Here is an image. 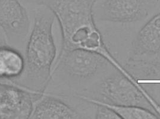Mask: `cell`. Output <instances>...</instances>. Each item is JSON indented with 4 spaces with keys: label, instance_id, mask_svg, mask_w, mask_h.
Here are the masks:
<instances>
[{
    "label": "cell",
    "instance_id": "5b68a950",
    "mask_svg": "<svg viewBox=\"0 0 160 119\" xmlns=\"http://www.w3.org/2000/svg\"><path fill=\"white\" fill-rule=\"evenodd\" d=\"M160 0H98L94 17L100 21L121 25L141 22L147 19Z\"/></svg>",
    "mask_w": 160,
    "mask_h": 119
},
{
    "label": "cell",
    "instance_id": "ba28073f",
    "mask_svg": "<svg viewBox=\"0 0 160 119\" xmlns=\"http://www.w3.org/2000/svg\"><path fill=\"white\" fill-rule=\"evenodd\" d=\"M129 55L128 60L160 61V12L150 18L138 32Z\"/></svg>",
    "mask_w": 160,
    "mask_h": 119
},
{
    "label": "cell",
    "instance_id": "4fadbf2b",
    "mask_svg": "<svg viewBox=\"0 0 160 119\" xmlns=\"http://www.w3.org/2000/svg\"><path fill=\"white\" fill-rule=\"evenodd\" d=\"M142 85L160 106V83H143Z\"/></svg>",
    "mask_w": 160,
    "mask_h": 119
},
{
    "label": "cell",
    "instance_id": "52a82bcc",
    "mask_svg": "<svg viewBox=\"0 0 160 119\" xmlns=\"http://www.w3.org/2000/svg\"><path fill=\"white\" fill-rule=\"evenodd\" d=\"M35 94L13 82H0V119H30Z\"/></svg>",
    "mask_w": 160,
    "mask_h": 119
},
{
    "label": "cell",
    "instance_id": "30bf717a",
    "mask_svg": "<svg viewBox=\"0 0 160 119\" xmlns=\"http://www.w3.org/2000/svg\"><path fill=\"white\" fill-rule=\"evenodd\" d=\"M25 70L24 55L8 44L0 46V82L15 81Z\"/></svg>",
    "mask_w": 160,
    "mask_h": 119
},
{
    "label": "cell",
    "instance_id": "277c9868",
    "mask_svg": "<svg viewBox=\"0 0 160 119\" xmlns=\"http://www.w3.org/2000/svg\"><path fill=\"white\" fill-rule=\"evenodd\" d=\"M86 96L111 104L141 107L155 113L141 91L118 70L99 81Z\"/></svg>",
    "mask_w": 160,
    "mask_h": 119
},
{
    "label": "cell",
    "instance_id": "9c48e42d",
    "mask_svg": "<svg viewBox=\"0 0 160 119\" xmlns=\"http://www.w3.org/2000/svg\"><path fill=\"white\" fill-rule=\"evenodd\" d=\"M30 119H83L67 101L54 95L43 92L34 101Z\"/></svg>",
    "mask_w": 160,
    "mask_h": 119
},
{
    "label": "cell",
    "instance_id": "3957f363",
    "mask_svg": "<svg viewBox=\"0 0 160 119\" xmlns=\"http://www.w3.org/2000/svg\"><path fill=\"white\" fill-rule=\"evenodd\" d=\"M34 22L25 47V70L12 82L32 94H42L49 81L52 65L57 57L52 35L55 16L48 8L36 7Z\"/></svg>",
    "mask_w": 160,
    "mask_h": 119
},
{
    "label": "cell",
    "instance_id": "7c38bea8",
    "mask_svg": "<svg viewBox=\"0 0 160 119\" xmlns=\"http://www.w3.org/2000/svg\"><path fill=\"white\" fill-rule=\"evenodd\" d=\"M95 105L94 118L97 119H121V118L110 108L99 104Z\"/></svg>",
    "mask_w": 160,
    "mask_h": 119
},
{
    "label": "cell",
    "instance_id": "8992f818",
    "mask_svg": "<svg viewBox=\"0 0 160 119\" xmlns=\"http://www.w3.org/2000/svg\"><path fill=\"white\" fill-rule=\"evenodd\" d=\"M0 28L7 44L24 55L30 21L25 7L19 0H0Z\"/></svg>",
    "mask_w": 160,
    "mask_h": 119
},
{
    "label": "cell",
    "instance_id": "6da1fadb",
    "mask_svg": "<svg viewBox=\"0 0 160 119\" xmlns=\"http://www.w3.org/2000/svg\"><path fill=\"white\" fill-rule=\"evenodd\" d=\"M117 70L105 57L82 49L60 51L43 92L64 100L88 94L102 79Z\"/></svg>",
    "mask_w": 160,
    "mask_h": 119
},
{
    "label": "cell",
    "instance_id": "7a4b0ae2",
    "mask_svg": "<svg viewBox=\"0 0 160 119\" xmlns=\"http://www.w3.org/2000/svg\"><path fill=\"white\" fill-rule=\"evenodd\" d=\"M23 4L48 8L58 20L60 51L82 49L98 52L104 40L96 25L93 8L98 0H19Z\"/></svg>",
    "mask_w": 160,
    "mask_h": 119
},
{
    "label": "cell",
    "instance_id": "8fae6325",
    "mask_svg": "<svg viewBox=\"0 0 160 119\" xmlns=\"http://www.w3.org/2000/svg\"><path fill=\"white\" fill-rule=\"evenodd\" d=\"M77 98L91 104H99L107 107L116 113L121 119H160V117L153 112L141 107L111 104L83 95H78Z\"/></svg>",
    "mask_w": 160,
    "mask_h": 119
}]
</instances>
